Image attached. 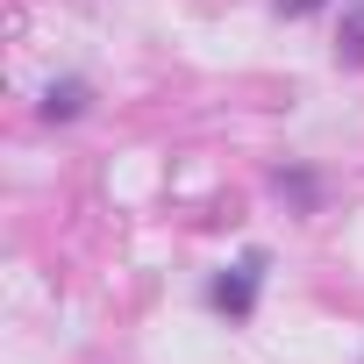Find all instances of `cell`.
Returning a JSON list of instances; mask_svg holds the SVG:
<instances>
[{
	"label": "cell",
	"mask_w": 364,
	"mask_h": 364,
	"mask_svg": "<svg viewBox=\"0 0 364 364\" xmlns=\"http://www.w3.org/2000/svg\"><path fill=\"white\" fill-rule=\"evenodd\" d=\"M79 107H86V86H79V79H65V86L43 93V114H50V122H72Z\"/></svg>",
	"instance_id": "cell-2"
},
{
	"label": "cell",
	"mask_w": 364,
	"mask_h": 364,
	"mask_svg": "<svg viewBox=\"0 0 364 364\" xmlns=\"http://www.w3.org/2000/svg\"><path fill=\"white\" fill-rule=\"evenodd\" d=\"M215 307H229V314H250V307H257V257L236 264V272L215 286Z\"/></svg>",
	"instance_id": "cell-1"
},
{
	"label": "cell",
	"mask_w": 364,
	"mask_h": 364,
	"mask_svg": "<svg viewBox=\"0 0 364 364\" xmlns=\"http://www.w3.org/2000/svg\"><path fill=\"white\" fill-rule=\"evenodd\" d=\"M279 8H286V15H307V8H321V0H279Z\"/></svg>",
	"instance_id": "cell-3"
}]
</instances>
